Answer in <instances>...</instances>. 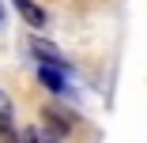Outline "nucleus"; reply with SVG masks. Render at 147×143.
Instances as JSON below:
<instances>
[{
    "instance_id": "6e6552de",
    "label": "nucleus",
    "mask_w": 147,
    "mask_h": 143,
    "mask_svg": "<svg viewBox=\"0 0 147 143\" xmlns=\"http://www.w3.org/2000/svg\"><path fill=\"white\" fill-rule=\"evenodd\" d=\"M0 19H4V8H0Z\"/></svg>"
},
{
    "instance_id": "0eeeda50",
    "label": "nucleus",
    "mask_w": 147,
    "mask_h": 143,
    "mask_svg": "<svg viewBox=\"0 0 147 143\" xmlns=\"http://www.w3.org/2000/svg\"><path fill=\"white\" fill-rule=\"evenodd\" d=\"M42 143H61V136L57 132H42Z\"/></svg>"
},
{
    "instance_id": "f257e3e1",
    "label": "nucleus",
    "mask_w": 147,
    "mask_h": 143,
    "mask_svg": "<svg viewBox=\"0 0 147 143\" xmlns=\"http://www.w3.org/2000/svg\"><path fill=\"white\" fill-rule=\"evenodd\" d=\"M0 143H23V132H15V105L4 87H0Z\"/></svg>"
},
{
    "instance_id": "20e7f679",
    "label": "nucleus",
    "mask_w": 147,
    "mask_h": 143,
    "mask_svg": "<svg viewBox=\"0 0 147 143\" xmlns=\"http://www.w3.org/2000/svg\"><path fill=\"white\" fill-rule=\"evenodd\" d=\"M61 72H64V68H49V64H42V68H38V79H42V87H49L53 94H68L72 87H68V79H64Z\"/></svg>"
},
{
    "instance_id": "7ed1b4c3",
    "label": "nucleus",
    "mask_w": 147,
    "mask_h": 143,
    "mask_svg": "<svg viewBox=\"0 0 147 143\" xmlns=\"http://www.w3.org/2000/svg\"><path fill=\"white\" fill-rule=\"evenodd\" d=\"M42 117L49 121V128H53L57 136H68V132L76 128V113H68V109H61V105H45Z\"/></svg>"
},
{
    "instance_id": "39448f33",
    "label": "nucleus",
    "mask_w": 147,
    "mask_h": 143,
    "mask_svg": "<svg viewBox=\"0 0 147 143\" xmlns=\"http://www.w3.org/2000/svg\"><path fill=\"white\" fill-rule=\"evenodd\" d=\"M11 4H15V11L26 19V23H30V26H45L49 19H45V11L34 4V0H11Z\"/></svg>"
},
{
    "instance_id": "423d86ee",
    "label": "nucleus",
    "mask_w": 147,
    "mask_h": 143,
    "mask_svg": "<svg viewBox=\"0 0 147 143\" xmlns=\"http://www.w3.org/2000/svg\"><path fill=\"white\" fill-rule=\"evenodd\" d=\"M23 143H42V132H38V128H26V132H23Z\"/></svg>"
},
{
    "instance_id": "f03ea898",
    "label": "nucleus",
    "mask_w": 147,
    "mask_h": 143,
    "mask_svg": "<svg viewBox=\"0 0 147 143\" xmlns=\"http://www.w3.org/2000/svg\"><path fill=\"white\" fill-rule=\"evenodd\" d=\"M30 53L38 56L42 64H49V68H68V60H64V53L57 49L53 42H45V38H30Z\"/></svg>"
}]
</instances>
